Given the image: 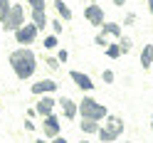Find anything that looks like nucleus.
<instances>
[{"label": "nucleus", "instance_id": "nucleus-20", "mask_svg": "<svg viewBox=\"0 0 153 143\" xmlns=\"http://www.w3.org/2000/svg\"><path fill=\"white\" fill-rule=\"evenodd\" d=\"M10 7H13L10 0H0V22H5V17H7V13H10Z\"/></svg>", "mask_w": 153, "mask_h": 143}, {"label": "nucleus", "instance_id": "nucleus-16", "mask_svg": "<svg viewBox=\"0 0 153 143\" xmlns=\"http://www.w3.org/2000/svg\"><path fill=\"white\" fill-rule=\"evenodd\" d=\"M101 35H111V37H121V25L119 22H104L101 25Z\"/></svg>", "mask_w": 153, "mask_h": 143}, {"label": "nucleus", "instance_id": "nucleus-23", "mask_svg": "<svg viewBox=\"0 0 153 143\" xmlns=\"http://www.w3.org/2000/svg\"><path fill=\"white\" fill-rule=\"evenodd\" d=\"M47 67H50V69H59V59H57V54H47Z\"/></svg>", "mask_w": 153, "mask_h": 143}, {"label": "nucleus", "instance_id": "nucleus-5", "mask_svg": "<svg viewBox=\"0 0 153 143\" xmlns=\"http://www.w3.org/2000/svg\"><path fill=\"white\" fill-rule=\"evenodd\" d=\"M37 35H40V27L30 20V22H25L20 30H15V40H17L20 47H30V44L37 40Z\"/></svg>", "mask_w": 153, "mask_h": 143}, {"label": "nucleus", "instance_id": "nucleus-28", "mask_svg": "<svg viewBox=\"0 0 153 143\" xmlns=\"http://www.w3.org/2000/svg\"><path fill=\"white\" fill-rule=\"evenodd\" d=\"M25 128H27V131H35V123H32V119H25Z\"/></svg>", "mask_w": 153, "mask_h": 143}, {"label": "nucleus", "instance_id": "nucleus-35", "mask_svg": "<svg viewBox=\"0 0 153 143\" xmlns=\"http://www.w3.org/2000/svg\"><path fill=\"white\" fill-rule=\"evenodd\" d=\"M151 131H153V116H151Z\"/></svg>", "mask_w": 153, "mask_h": 143}, {"label": "nucleus", "instance_id": "nucleus-33", "mask_svg": "<svg viewBox=\"0 0 153 143\" xmlns=\"http://www.w3.org/2000/svg\"><path fill=\"white\" fill-rule=\"evenodd\" d=\"M79 143H94V141H87V138H84V141H79Z\"/></svg>", "mask_w": 153, "mask_h": 143}, {"label": "nucleus", "instance_id": "nucleus-3", "mask_svg": "<svg viewBox=\"0 0 153 143\" xmlns=\"http://www.w3.org/2000/svg\"><path fill=\"white\" fill-rule=\"evenodd\" d=\"M79 113H82V119H91V121H104L109 116V109L106 106H101V104L97 99H91V96H84L79 101Z\"/></svg>", "mask_w": 153, "mask_h": 143}, {"label": "nucleus", "instance_id": "nucleus-34", "mask_svg": "<svg viewBox=\"0 0 153 143\" xmlns=\"http://www.w3.org/2000/svg\"><path fill=\"white\" fill-rule=\"evenodd\" d=\"M37 143H47V141H45V138H40V141H37Z\"/></svg>", "mask_w": 153, "mask_h": 143}, {"label": "nucleus", "instance_id": "nucleus-14", "mask_svg": "<svg viewBox=\"0 0 153 143\" xmlns=\"http://www.w3.org/2000/svg\"><path fill=\"white\" fill-rule=\"evenodd\" d=\"M30 20L40 27V32L45 30L47 25H50V20H47V15H45V10H30Z\"/></svg>", "mask_w": 153, "mask_h": 143}, {"label": "nucleus", "instance_id": "nucleus-29", "mask_svg": "<svg viewBox=\"0 0 153 143\" xmlns=\"http://www.w3.org/2000/svg\"><path fill=\"white\" fill-rule=\"evenodd\" d=\"M35 116H40V113H37V109H27V119H35Z\"/></svg>", "mask_w": 153, "mask_h": 143}, {"label": "nucleus", "instance_id": "nucleus-27", "mask_svg": "<svg viewBox=\"0 0 153 143\" xmlns=\"http://www.w3.org/2000/svg\"><path fill=\"white\" fill-rule=\"evenodd\" d=\"M133 22H136V15H133V13H126V17H123V25H133Z\"/></svg>", "mask_w": 153, "mask_h": 143}, {"label": "nucleus", "instance_id": "nucleus-7", "mask_svg": "<svg viewBox=\"0 0 153 143\" xmlns=\"http://www.w3.org/2000/svg\"><path fill=\"white\" fill-rule=\"evenodd\" d=\"M59 116H57V113H50V116H42V131H45V136L47 138H57L59 136Z\"/></svg>", "mask_w": 153, "mask_h": 143}, {"label": "nucleus", "instance_id": "nucleus-1", "mask_svg": "<svg viewBox=\"0 0 153 143\" xmlns=\"http://www.w3.org/2000/svg\"><path fill=\"white\" fill-rule=\"evenodd\" d=\"M7 59H10V67H13L15 77L20 82L30 79L35 74V69H37V57H35V52L30 50V47H17V50L10 52Z\"/></svg>", "mask_w": 153, "mask_h": 143}, {"label": "nucleus", "instance_id": "nucleus-26", "mask_svg": "<svg viewBox=\"0 0 153 143\" xmlns=\"http://www.w3.org/2000/svg\"><path fill=\"white\" fill-rule=\"evenodd\" d=\"M57 59H59V64H64L67 59H69V52H67V50H59V52H57Z\"/></svg>", "mask_w": 153, "mask_h": 143}, {"label": "nucleus", "instance_id": "nucleus-31", "mask_svg": "<svg viewBox=\"0 0 153 143\" xmlns=\"http://www.w3.org/2000/svg\"><path fill=\"white\" fill-rule=\"evenodd\" d=\"M111 3L116 5V7H123V5H126V0H111Z\"/></svg>", "mask_w": 153, "mask_h": 143}, {"label": "nucleus", "instance_id": "nucleus-36", "mask_svg": "<svg viewBox=\"0 0 153 143\" xmlns=\"http://www.w3.org/2000/svg\"><path fill=\"white\" fill-rule=\"evenodd\" d=\"M89 3H99V0H89Z\"/></svg>", "mask_w": 153, "mask_h": 143}, {"label": "nucleus", "instance_id": "nucleus-32", "mask_svg": "<svg viewBox=\"0 0 153 143\" xmlns=\"http://www.w3.org/2000/svg\"><path fill=\"white\" fill-rule=\"evenodd\" d=\"M148 13L153 15V0H148Z\"/></svg>", "mask_w": 153, "mask_h": 143}, {"label": "nucleus", "instance_id": "nucleus-19", "mask_svg": "<svg viewBox=\"0 0 153 143\" xmlns=\"http://www.w3.org/2000/svg\"><path fill=\"white\" fill-rule=\"evenodd\" d=\"M104 52H106V57H109V59H119V57H121V47H119V42H116V44H114V42H109V47H106Z\"/></svg>", "mask_w": 153, "mask_h": 143}, {"label": "nucleus", "instance_id": "nucleus-12", "mask_svg": "<svg viewBox=\"0 0 153 143\" xmlns=\"http://www.w3.org/2000/svg\"><path fill=\"white\" fill-rule=\"evenodd\" d=\"M79 128H82V133H84V136H97V133H99V121H91V119H82L79 121Z\"/></svg>", "mask_w": 153, "mask_h": 143}, {"label": "nucleus", "instance_id": "nucleus-25", "mask_svg": "<svg viewBox=\"0 0 153 143\" xmlns=\"http://www.w3.org/2000/svg\"><path fill=\"white\" fill-rule=\"evenodd\" d=\"M101 79L106 82V84H114V72H111V69H104V72H101Z\"/></svg>", "mask_w": 153, "mask_h": 143}, {"label": "nucleus", "instance_id": "nucleus-17", "mask_svg": "<svg viewBox=\"0 0 153 143\" xmlns=\"http://www.w3.org/2000/svg\"><path fill=\"white\" fill-rule=\"evenodd\" d=\"M57 44H59V40H57V35H54V32H52V35H47L45 40H42V47H45L47 52H52V50H57Z\"/></svg>", "mask_w": 153, "mask_h": 143}, {"label": "nucleus", "instance_id": "nucleus-13", "mask_svg": "<svg viewBox=\"0 0 153 143\" xmlns=\"http://www.w3.org/2000/svg\"><path fill=\"white\" fill-rule=\"evenodd\" d=\"M54 10H57V15H59L64 22H69V20H72V7L67 5L64 0H54Z\"/></svg>", "mask_w": 153, "mask_h": 143}, {"label": "nucleus", "instance_id": "nucleus-9", "mask_svg": "<svg viewBox=\"0 0 153 143\" xmlns=\"http://www.w3.org/2000/svg\"><path fill=\"white\" fill-rule=\"evenodd\" d=\"M54 106H57V99H52V94H42L40 99H37L35 109L40 116H50V113H54Z\"/></svg>", "mask_w": 153, "mask_h": 143}, {"label": "nucleus", "instance_id": "nucleus-2", "mask_svg": "<svg viewBox=\"0 0 153 143\" xmlns=\"http://www.w3.org/2000/svg\"><path fill=\"white\" fill-rule=\"evenodd\" d=\"M121 133H123V119H121V116H111V113H109V116H106V123L99 128L97 136H99L101 143H114Z\"/></svg>", "mask_w": 153, "mask_h": 143}, {"label": "nucleus", "instance_id": "nucleus-24", "mask_svg": "<svg viewBox=\"0 0 153 143\" xmlns=\"http://www.w3.org/2000/svg\"><path fill=\"white\" fill-rule=\"evenodd\" d=\"M94 42H97L99 47H109V37L106 35H97V37H94Z\"/></svg>", "mask_w": 153, "mask_h": 143}, {"label": "nucleus", "instance_id": "nucleus-39", "mask_svg": "<svg viewBox=\"0 0 153 143\" xmlns=\"http://www.w3.org/2000/svg\"><path fill=\"white\" fill-rule=\"evenodd\" d=\"M151 69H153V67H151Z\"/></svg>", "mask_w": 153, "mask_h": 143}, {"label": "nucleus", "instance_id": "nucleus-4", "mask_svg": "<svg viewBox=\"0 0 153 143\" xmlns=\"http://www.w3.org/2000/svg\"><path fill=\"white\" fill-rule=\"evenodd\" d=\"M22 25H25V7L20 3H13L10 13H7L5 22H3V30L5 32H15V30H20Z\"/></svg>", "mask_w": 153, "mask_h": 143}, {"label": "nucleus", "instance_id": "nucleus-15", "mask_svg": "<svg viewBox=\"0 0 153 143\" xmlns=\"http://www.w3.org/2000/svg\"><path fill=\"white\" fill-rule=\"evenodd\" d=\"M141 67L143 69H151L153 67V44H146L141 50Z\"/></svg>", "mask_w": 153, "mask_h": 143}, {"label": "nucleus", "instance_id": "nucleus-22", "mask_svg": "<svg viewBox=\"0 0 153 143\" xmlns=\"http://www.w3.org/2000/svg\"><path fill=\"white\" fill-rule=\"evenodd\" d=\"M30 3V10H45L47 7V0H27Z\"/></svg>", "mask_w": 153, "mask_h": 143}, {"label": "nucleus", "instance_id": "nucleus-8", "mask_svg": "<svg viewBox=\"0 0 153 143\" xmlns=\"http://www.w3.org/2000/svg\"><path fill=\"white\" fill-rule=\"evenodd\" d=\"M69 79L76 84V89H82V91H91L94 89V79L89 77V74H84V72L69 69Z\"/></svg>", "mask_w": 153, "mask_h": 143}, {"label": "nucleus", "instance_id": "nucleus-6", "mask_svg": "<svg viewBox=\"0 0 153 143\" xmlns=\"http://www.w3.org/2000/svg\"><path fill=\"white\" fill-rule=\"evenodd\" d=\"M84 17H87V22L91 27H101L104 22H106V15H104V7L99 3H89L87 7H84Z\"/></svg>", "mask_w": 153, "mask_h": 143}, {"label": "nucleus", "instance_id": "nucleus-11", "mask_svg": "<svg viewBox=\"0 0 153 143\" xmlns=\"http://www.w3.org/2000/svg\"><path fill=\"white\" fill-rule=\"evenodd\" d=\"M57 106H62V116L69 119V121L79 113V104H74L69 96H59V99H57Z\"/></svg>", "mask_w": 153, "mask_h": 143}, {"label": "nucleus", "instance_id": "nucleus-21", "mask_svg": "<svg viewBox=\"0 0 153 143\" xmlns=\"http://www.w3.org/2000/svg\"><path fill=\"white\" fill-rule=\"evenodd\" d=\"M62 22H64L62 17H54V20L50 22V25H52V32H54V35H62V30H64V27H62Z\"/></svg>", "mask_w": 153, "mask_h": 143}, {"label": "nucleus", "instance_id": "nucleus-10", "mask_svg": "<svg viewBox=\"0 0 153 143\" xmlns=\"http://www.w3.org/2000/svg\"><path fill=\"white\" fill-rule=\"evenodd\" d=\"M59 89V84H57L54 79H40V82H35L32 87H30V91L35 94V96H42V94H52V91H57Z\"/></svg>", "mask_w": 153, "mask_h": 143}, {"label": "nucleus", "instance_id": "nucleus-37", "mask_svg": "<svg viewBox=\"0 0 153 143\" xmlns=\"http://www.w3.org/2000/svg\"><path fill=\"white\" fill-rule=\"evenodd\" d=\"M126 143H131V141H126Z\"/></svg>", "mask_w": 153, "mask_h": 143}, {"label": "nucleus", "instance_id": "nucleus-38", "mask_svg": "<svg viewBox=\"0 0 153 143\" xmlns=\"http://www.w3.org/2000/svg\"><path fill=\"white\" fill-rule=\"evenodd\" d=\"M10 3H13V0H10Z\"/></svg>", "mask_w": 153, "mask_h": 143}, {"label": "nucleus", "instance_id": "nucleus-18", "mask_svg": "<svg viewBox=\"0 0 153 143\" xmlns=\"http://www.w3.org/2000/svg\"><path fill=\"white\" fill-rule=\"evenodd\" d=\"M119 47H121V54H128L131 50H133V40H131V37H119Z\"/></svg>", "mask_w": 153, "mask_h": 143}, {"label": "nucleus", "instance_id": "nucleus-30", "mask_svg": "<svg viewBox=\"0 0 153 143\" xmlns=\"http://www.w3.org/2000/svg\"><path fill=\"white\" fill-rule=\"evenodd\" d=\"M50 143H67V138H62V136H57V138H52Z\"/></svg>", "mask_w": 153, "mask_h": 143}]
</instances>
